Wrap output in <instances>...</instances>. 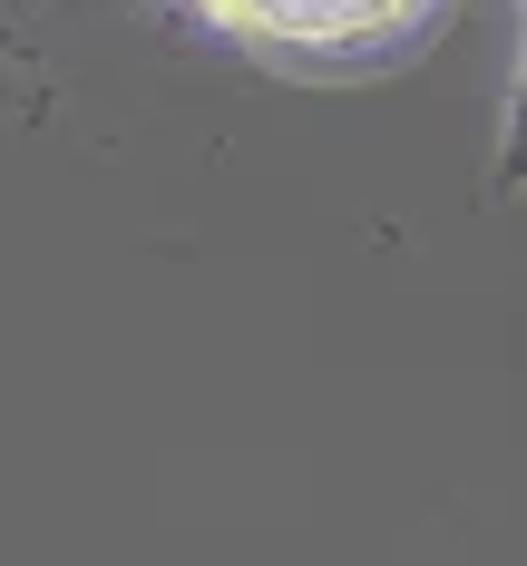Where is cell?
I'll use <instances>...</instances> for the list:
<instances>
[{"label":"cell","instance_id":"cell-1","mask_svg":"<svg viewBox=\"0 0 527 566\" xmlns=\"http://www.w3.org/2000/svg\"><path fill=\"white\" fill-rule=\"evenodd\" d=\"M196 10L293 69H371L440 20V0H196Z\"/></svg>","mask_w":527,"mask_h":566},{"label":"cell","instance_id":"cell-2","mask_svg":"<svg viewBox=\"0 0 527 566\" xmlns=\"http://www.w3.org/2000/svg\"><path fill=\"white\" fill-rule=\"evenodd\" d=\"M498 186H527V59H518V88H508V147H498Z\"/></svg>","mask_w":527,"mask_h":566}]
</instances>
